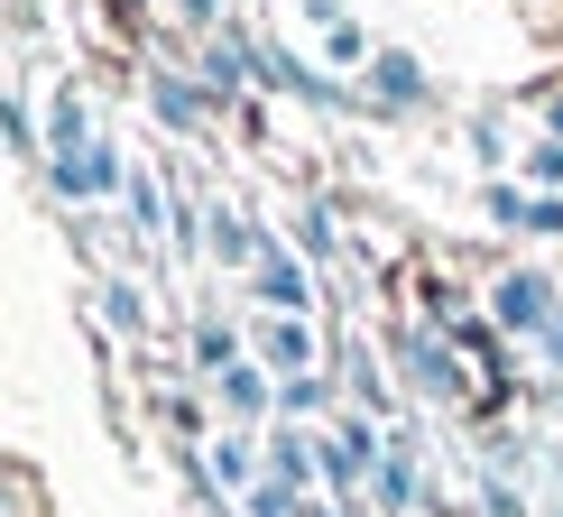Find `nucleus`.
<instances>
[{
    "instance_id": "f257e3e1",
    "label": "nucleus",
    "mask_w": 563,
    "mask_h": 517,
    "mask_svg": "<svg viewBox=\"0 0 563 517\" xmlns=\"http://www.w3.org/2000/svg\"><path fill=\"white\" fill-rule=\"evenodd\" d=\"M489 305H499V323H508V333H545V323L563 315V305H554V287H545V277H536V268L499 277V296H489Z\"/></svg>"
},
{
    "instance_id": "f03ea898",
    "label": "nucleus",
    "mask_w": 563,
    "mask_h": 517,
    "mask_svg": "<svg viewBox=\"0 0 563 517\" xmlns=\"http://www.w3.org/2000/svg\"><path fill=\"white\" fill-rule=\"evenodd\" d=\"M260 351L277 370H305L314 361V333H305V315H268V333H260Z\"/></svg>"
},
{
    "instance_id": "7ed1b4c3",
    "label": "nucleus",
    "mask_w": 563,
    "mask_h": 517,
    "mask_svg": "<svg viewBox=\"0 0 563 517\" xmlns=\"http://www.w3.org/2000/svg\"><path fill=\"white\" fill-rule=\"evenodd\" d=\"M213 258L222 268H260V241H250V222L231 213V204H213Z\"/></svg>"
},
{
    "instance_id": "20e7f679",
    "label": "nucleus",
    "mask_w": 563,
    "mask_h": 517,
    "mask_svg": "<svg viewBox=\"0 0 563 517\" xmlns=\"http://www.w3.org/2000/svg\"><path fill=\"white\" fill-rule=\"evenodd\" d=\"M260 296H268V305H296V315H305V296H314V287H305V268H296V258L260 250Z\"/></svg>"
},
{
    "instance_id": "39448f33",
    "label": "nucleus",
    "mask_w": 563,
    "mask_h": 517,
    "mask_svg": "<svg viewBox=\"0 0 563 517\" xmlns=\"http://www.w3.org/2000/svg\"><path fill=\"white\" fill-rule=\"evenodd\" d=\"M222 407H231V416H260V407H268V380L231 361V370H222Z\"/></svg>"
},
{
    "instance_id": "423d86ee",
    "label": "nucleus",
    "mask_w": 563,
    "mask_h": 517,
    "mask_svg": "<svg viewBox=\"0 0 563 517\" xmlns=\"http://www.w3.org/2000/svg\"><path fill=\"white\" fill-rule=\"evenodd\" d=\"M369 75H379V102H416V92H426V75H416L407 56H379Z\"/></svg>"
},
{
    "instance_id": "0eeeda50",
    "label": "nucleus",
    "mask_w": 563,
    "mask_h": 517,
    "mask_svg": "<svg viewBox=\"0 0 563 517\" xmlns=\"http://www.w3.org/2000/svg\"><path fill=\"white\" fill-rule=\"evenodd\" d=\"M407 370H416V380H426L434 397H443V388H453V361H443V351H434L426 333H416V342H407Z\"/></svg>"
},
{
    "instance_id": "6e6552de",
    "label": "nucleus",
    "mask_w": 563,
    "mask_h": 517,
    "mask_svg": "<svg viewBox=\"0 0 563 517\" xmlns=\"http://www.w3.org/2000/svg\"><path fill=\"white\" fill-rule=\"evenodd\" d=\"M130 222L148 231V241H157V222H167V195H157L148 176H130Z\"/></svg>"
},
{
    "instance_id": "1a4fd4ad",
    "label": "nucleus",
    "mask_w": 563,
    "mask_h": 517,
    "mask_svg": "<svg viewBox=\"0 0 563 517\" xmlns=\"http://www.w3.org/2000/svg\"><path fill=\"white\" fill-rule=\"evenodd\" d=\"M148 92H157V111H167L176 130H195V121H203V102H195V92H185V84H167V75H157Z\"/></svg>"
},
{
    "instance_id": "9d476101",
    "label": "nucleus",
    "mask_w": 563,
    "mask_h": 517,
    "mask_svg": "<svg viewBox=\"0 0 563 517\" xmlns=\"http://www.w3.org/2000/svg\"><path fill=\"white\" fill-rule=\"evenodd\" d=\"M102 305H111V323H121V333H148V296H139V287H111Z\"/></svg>"
},
{
    "instance_id": "9b49d317",
    "label": "nucleus",
    "mask_w": 563,
    "mask_h": 517,
    "mask_svg": "<svg viewBox=\"0 0 563 517\" xmlns=\"http://www.w3.org/2000/svg\"><path fill=\"white\" fill-rule=\"evenodd\" d=\"M388 499H416V443H388Z\"/></svg>"
},
{
    "instance_id": "f8f14e48",
    "label": "nucleus",
    "mask_w": 563,
    "mask_h": 517,
    "mask_svg": "<svg viewBox=\"0 0 563 517\" xmlns=\"http://www.w3.org/2000/svg\"><path fill=\"white\" fill-rule=\"evenodd\" d=\"M231 351H241V342H231V323H203V333H195V361L203 370H231Z\"/></svg>"
},
{
    "instance_id": "ddd939ff",
    "label": "nucleus",
    "mask_w": 563,
    "mask_h": 517,
    "mask_svg": "<svg viewBox=\"0 0 563 517\" xmlns=\"http://www.w3.org/2000/svg\"><path fill=\"white\" fill-rule=\"evenodd\" d=\"M323 56H333V65H361V56H369V37L342 19V29H323Z\"/></svg>"
},
{
    "instance_id": "4468645a",
    "label": "nucleus",
    "mask_w": 563,
    "mask_h": 517,
    "mask_svg": "<svg viewBox=\"0 0 563 517\" xmlns=\"http://www.w3.org/2000/svg\"><path fill=\"white\" fill-rule=\"evenodd\" d=\"M213 472H222L231 490H241V481H250V443H213Z\"/></svg>"
},
{
    "instance_id": "2eb2a0df",
    "label": "nucleus",
    "mask_w": 563,
    "mask_h": 517,
    "mask_svg": "<svg viewBox=\"0 0 563 517\" xmlns=\"http://www.w3.org/2000/svg\"><path fill=\"white\" fill-rule=\"evenodd\" d=\"M527 167H536V176H545V185H563V139H554V148H536V157H527Z\"/></svg>"
},
{
    "instance_id": "dca6fc26",
    "label": "nucleus",
    "mask_w": 563,
    "mask_h": 517,
    "mask_svg": "<svg viewBox=\"0 0 563 517\" xmlns=\"http://www.w3.org/2000/svg\"><path fill=\"white\" fill-rule=\"evenodd\" d=\"M185 19H213V0H185Z\"/></svg>"
},
{
    "instance_id": "f3484780",
    "label": "nucleus",
    "mask_w": 563,
    "mask_h": 517,
    "mask_svg": "<svg viewBox=\"0 0 563 517\" xmlns=\"http://www.w3.org/2000/svg\"><path fill=\"white\" fill-rule=\"evenodd\" d=\"M545 111H554V139H563V92H554V102H545Z\"/></svg>"
},
{
    "instance_id": "a211bd4d",
    "label": "nucleus",
    "mask_w": 563,
    "mask_h": 517,
    "mask_svg": "<svg viewBox=\"0 0 563 517\" xmlns=\"http://www.w3.org/2000/svg\"><path fill=\"white\" fill-rule=\"evenodd\" d=\"M296 517H323V508H296Z\"/></svg>"
}]
</instances>
